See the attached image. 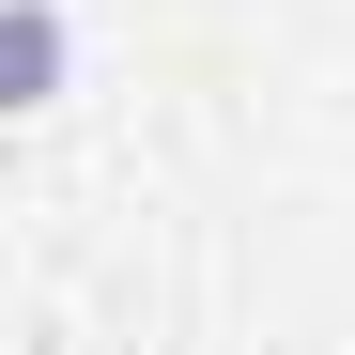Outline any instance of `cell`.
<instances>
[{"instance_id": "obj_1", "label": "cell", "mask_w": 355, "mask_h": 355, "mask_svg": "<svg viewBox=\"0 0 355 355\" xmlns=\"http://www.w3.org/2000/svg\"><path fill=\"white\" fill-rule=\"evenodd\" d=\"M62 78H78V31H62V0H0V124L62 108Z\"/></svg>"}]
</instances>
